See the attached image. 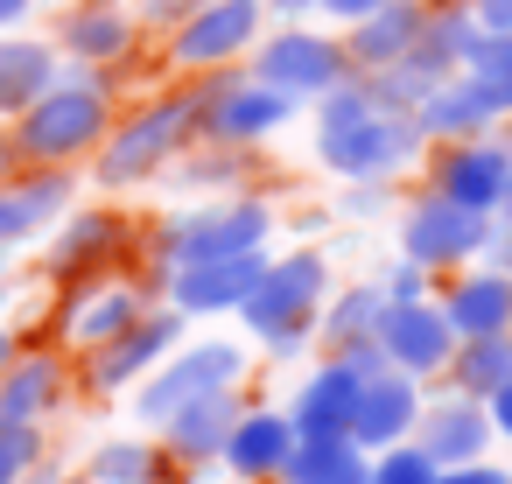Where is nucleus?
<instances>
[{
  "mask_svg": "<svg viewBox=\"0 0 512 484\" xmlns=\"http://www.w3.org/2000/svg\"><path fill=\"white\" fill-rule=\"evenodd\" d=\"M204 134V99L176 92V99H148L141 113H127V127H106V141L92 148V183L99 190H134L155 169H169L190 141Z\"/></svg>",
  "mask_w": 512,
  "mask_h": 484,
  "instance_id": "1",
  "label": "nucleus"
},
{
  "mask_svg": "<svg viewBox=\"0 0 512 484\" xmlns=\"http://www.w3.org/2000/svg\"><path fill=\"white\" fill-rule=\"evenodd\" d=\"M330 295V260L316 246L288 253V260H267V274L253 281V295L239 302V323L274 351V358H295L309 337H316V309Z\"/></svg>",
  "mask_w": 512,
  "mask_h": 484,
  "instance_id": "2",
  "label": "nucleus"
},
{
  "mask_svg": "<svg viewBox=\"0 0 512 484\" xmlns=\"http://www.w3.org/2000/svg\"><path fill=\"white\" fill-rule=\"evenodd\" d=\"M106 127H113L106 85L78 71V78H57L36 106L15 113V155H29V162H78V155H92L106 141Z\"/></svg>",
  "mask_w": 512,
  "mask_h": 484,
  "instance_id": "3",
  "label": "nucleus"
},
{
  "mask_svg": "<svg viewBox=\"0 0 512 484\" xmlns=\"http://www.w3.org/2000/svg\"><path fill=\"white\" fill-rule=\"evenodd\" d=\"M421 148V127L414 113H386V106H365V113H330L316 120V155L330 176L344 183H379V176H400Z\"/></svg>",
  "mask_w": 512,
  "mask_h": 484,
  "instance_id": "4",
  "label": "nucleus"
},
{
  "mask_svg": "<svg viewBox=\"0 0 512 484\" xmlns=\"http://www.w3.org/2000/svg\"><path fill=\"white\" fill-rule=\"evenodd\" d=\"M267 232H274V211H267L260 197H225V204H197V211L169 218L162 239H155V260H162V267L232 260V253L267 246Z\"/></svg>",
  "mask_w": 512,
  "mask_h": 484,
  "instance_id": "5",
  "label": "nucleus"
},
{
  "mask_svg": "<svg viewBox=\"0 0 512 484\" xmlns=\"http://www.w3.org/2000/svg\"><path fill=\"white\" fill-rule=\"evenodd\" d=\"M239 379H246V351L225 344V337H204V344H183L155 372L134 379V414L141 421H169L176 407H190L204 393H239Z\"/></svg>",
  "mask_w": 512,
  "mask_h": 484,
  "instance_id": "6",
  "label": "nucleus"
},
{
  "mask_svg": "<svg viewBox=\"0 0 512 484\" xmlns=\"http://www.w3.org/2000/svg\"><path fill=\"white\" fill-rule=\"evenodd\" d=\"M253 78L274 85V92L295 99V106H316L330 85L351 78V57H344V43H330V36L302 29V22H288L281 36L253 43Z\"/></svg>",
  "mask_w": 512,
  "mask_h": 484,
  "instance_id": "7",
  "label": "nucleus"
},
{
  "mask_svg": "<svg viewBox=\"0 0 512 484\" xmlns=\"http://www.w3.org/2000/svg\"><path fill=\"white\" fill-rule=\"evenodd\" d=\"M260 22H267V0H197V8L176 22V36H169V64L176 71L239 64L260 43Z\"/></svg>",
  "mask_w": 512,
  "mask_h": 484,
  "instance_id": "8",
  "label": "nucleus"
},
{
  "mask_svg": "<svg viewBox=\"0 0 512 484\" xmlns=\"http://www.w3.org/2000/svg\"><path fill=\"white\" fill-rule=\"evenodd\" d=\"M491 246V211H470V204H456V197H442V190H428L421 204H407V218H400V260H414V267H463L470 253H484Z\"/></svg>",
  "mask_w": 512,
  "mask_h": 484,
  "instance_id": "9",
  "label": "nucleus"
},
{
  "mask_svg": "<svg viewBox=\"0 0 512 484\" xmlns=\"http://www.w3.org/2000/svg\"><path fill=\"white\" fill-rule=\"evenodd\" d=\"M183 344V309L169 302V309H141L120 337H106V344H92L85 351V386L92 393H127L141 372H155L169 351Z\"/></svg>",
  "mask_w": 512,
  "mask_h": 484,
  "instance_id": "10",
  "label": "nucleus"
},
{
  "mask_svg": "<svg viewBox=\"0 0 512 484\" xmlns=\"http://www.w3.org/2000/svg\"><path fill=\"white\" fill-rule=\"evenodd\" d=\"M197 99H204V141H225V148L267 141L295 113V99H281L260 78H211V85H197Z\"/></svg>",
  "mask_w": 512,
  "mask_h": 484,
  "instance_id": "11",
  "label": "nucleus"
},
{
  "mask_svg": "<svg viewBox=\"0 0 512 484\" xmlns=\"http://www.w3.org/2000/svg\"><path fill=\"white\" fill-rule=\"evenodd\" d=\"M379 351H386V365H400V372H414V379H435L442 365H449V351H456V330H449V316H442V302H386V316H379Z\"/></svg>",
  "mask_w": 512,
  "mask_h": 484,
  "instance_id": "12",
  "label": "nucleus"
},
{
  "mask_svg": "<svg viewBox=\"0 0 512 484\" xmlns=\"http://www.w3.org/2000/svg\"><path fill=\"white\" fill-rule=\"evenodd\" d=\"M267 274V246L232 253V260H197V267H169V302L183 316H225L253 295V281Z\"/></svg>",
  "mask_w": 512,
  "mask_h": 484,
  "instance_id": "13",
  "label": "nucleus"
},
{
  "mask_svg": "<svg viewBox=\"0 0 512 484\" xmlns=\"http://www.w3.org/2000/svg\"><path fill=\"white\" fill-rule=\"evenodd\" d=\"M71 162H43V169H29V176H0V253H15L22 239H36L50 218H64L71 211Z\"/></svg>",
  "mask_w": 512,
  "mask_h": 484,
  "instance_id": "14",
  "label": "nucleus"
},
{
  "mask_svg": "<svg viewBox=\"0 0 512 484\" xmlns=\"http://www.w3.org/2000/svg\"><path fill=\"white\" fill-rule=\"evenodd\" d=\"M421 421V379L400 372V365H379L365 386H358V407H351V442L365 449H386V442H407Z\"/></svg>",
  "mask_w": 512,
  "mask_h": 484,
  "instance_id": "15",
  "label": "nucleus"
},
{
  "mask_svg": "<svg viewBox=\"0 0 512 484\" xmlns=\"http://www.w3.org/2000/svg\"><path fill=\"white\" fill-rule=\"evenodd\" d=\"M505 176H512V148L505 141H484V134L449 141L442 162H435V190L456 197V204H470V211H498Z\"/></svg>",
  "mask_w": 512,
  "mask_h": 484,
  "instance_id": "16",
  "label": "nucleus"
},
{
  "mask_svg": "<svg viewBox=\"0 0 512 484\" xmlns=\"http://www.w3.org/2000/svg\"><path fill=\"white\" fill-rule=\"evenodd\" d=\"M288 449H295V421H288V407H253V414L232 421L218 463H225L232 477H246V484H267V477H281Z\"/></svg>",
  "mask_w": 512,
  "mask_h": 484,
  "instance_id": "17",
  "label": "nucleus"
},
{
  "mask_svg": "<svg viewBox=\"0 0 512 484\" xmlns=\"http://www.w3.org/2000/svg\"><path fill=\"white\" fill-rule=\"evenodd\" d=\"M127 253V218L120 211H71V225L57 232V246H50V274L57 281H92L99 267H113Z\"/></svg>",
  "mask_w": 512,
  "mask_h": 484,
  "instance_id": "18",
  "label": "nucleus"
},
{
  "mask_svg": "<svg viewBox=\"0 0 512 484\" xmlns=\"http://www.w3.org/2000/svg\"><path fill=\"white\" fill-rule=\"evenodd\" d=\"M414 449H421V456H435L442 470H449V463L484 456V449H491V414H484V400H470V393H456V400H442V407H428V400H421Z\"/></svg>",
  "mask_w": 512,
  "mask_h": 484,
  "instance_id": "19",
  "label": "nucleus"
},
{
  "mask_svg": "<svg viewBox=\"0 0 512 484\" xmlns=\"http://www.w3.org/2000/svg\"><path fill=\"white\" fill-rule=\"evenodd\" d=\"M358 372L330 351L302 386H295V407H288V421H295V435H351V407H358Z\"/></svg>",
  "mask_w": 512,
  "mask_h": 484,
  "instance_id": "20",
  "label": "nucleus"
},
{
  "mask_svg": "<svg viewBox=\"0 0 512 484\" xmlns=\"http://www.w3.org/2000/svg\"><path fill=\"white\" fill-rule=\"evenodd\" d=\"M421 22H428L421 0H386V8H372V15H358V22H344V29H351V36H344L351 71L365 78V71L393 64V57H407V50L421 43Z\"/></svg>",
  "mask_w": 512,
  "mask_h": 484,
  "instance_id": "21",
  "label": "nucleus"
},
{
  "mask_svg": "<svg viewBox=\"0 0 512 484\" xmlns=\"http://www.w3.org/2000/svg\"><path fill=\"white\" fill-rule=\"evenodd\" d=\"M414 127H421L428 141H470V134L498 127V106L484 99V85H477L470 71H449V78L414 106Z\"/></svg>",
  "mask_w": 512,
  "mask_h": 484,
  "instance_id": "22",
  "label": "nucleus"
},
{
  "mask_svg": "<svg viewBox=\"0 0 512 484\" xmlns=\"http://www.w3.org/2000/svg\"><path fill=\"white\" fill-rule=\"evenodd\" d=\"M281 484H372V449L351 435H295Z\"/></svg>",
  "mask_w": 512,
  "mask_h": 484,
  "instance_id": "23",
  "label": "nucleus"
},
{
  "mask_svg": "<svg viewBox=\"0 0 512 484\" xmlns=\"http://www.w3.org/2000/svg\"><path fill=\"white\" fill-rule=\"evenodd\" d=\"M57 43L78 57V64H120L134 50V22L120 0H85V8H71L57 22Z\"/></svg>",
  "mask_w": 512,
  "mask_h": 484,
  "instance_id": "24",
  "label": "nucleus"
},
{
  "mask_svg": "<svg viewBox=\"0 0 512 484\" xmlns=\"http://www.w3.org/2000/svg\"><path fill=\"white\" fill-rule=\"evenodd\" d=\"M232 421H239V400H232V393H204V400L176 407V414H169V421H155V428H162L169 456H183V463H211V456L225 449Z\"/></svg>",
  "mask_w": 512,
  "mask_h": 484,
  "instance_id": "25",
  "label": "nucleus"
},
{
  "mask_svg": "<svg viewBox=\"0 0 512 484\" xmlns=\"http://www.w3.org/2000/svg\"><path fill=\"white\" fill-rule=\"evenodd\" d=\"M442 316H449L456 337L512 330V274H463L456 288H442Z\"/></svg>",
  "mask_w": 512,
  "mask_h": 484,
  "instance_id": "26",
  "label": "nucleus"
},
{
  "mask_svg": "<svg viewBox=\"0 0 512 484\" xmlns=\"http://www.w3.org/2000/svg\"><path fill=\"white\" fill-rule=\"evenodd\" d=\"M64 71H57V50L50 43H36V36H0V120H15L22 106H36L50 85H57Z\"/></svg>",
  "mask_w": 512,
  "mask_h": 484,
  "instance_id": "27",
  "label": "nucleus"
},
{
  "mask_svg": "<svg viewBox=\"0 0 512 484\" xmlns=\"http://www.w3.org/2000/svg\"><path fill=\"white\" fill-rule=\"evenodd\" d=\"M64 400V358L36 351V358H8L0 372V421H43Z\"/></svg>",
  "mask_w": 512,
  "mask_h": 484,
  "instance_id": "28",
  "label": "nucleus"
},
{
  "mask_svg": "<svg viewBox=\"0 0 512 484\" xmlns=\"http://www.w3.org/2000/svg\"><path fill=\"white\" fill-rule=\"evenodd\" d=\"M449 386L456 393H470V400H484L491 386H505L512 379V330H498V337H456V351H449Z\"/></svg>",
  "mask_w": 512,
  "mask_h": 484,
  "instance_id": "29",
  "label": "nucleus"
},
{
  "mask_svg": "<svg viewBox=\"0 0 512 484\" xmlns=\"http://www.w3.org/2000/svg\"><path fill=\"white\" fill-rule=\"evenodd\" d=\"M141 309H148V295H141L134 281H113V288H99L92 302H78V309L64 316V330H71V344H85V351H92V344L120 337V330L141 316Z\"/></svg>",
  "mask_w": 512,
  "mask_h": 484,
  "instance_id": "30",
  "label": "nucleus"
},
{
  "mask_svg": "<svg viewBox=\"0 0 512 484\" xmlns=\"http://www.w3.org/2000/svg\"><path fill=\"white\" fill-rule=\"evenodd\" d=\"M379 316H386V288H351V295H323L316 330H323V344L337 351V344H351V337H372Z\"/></svg>",
  "mask_w": 512,
  "mask_h": 484,
  "instance_id": "31",
  "label": "nucleus"
},
{
  "mask_svg": "<svg viewBox=\"0 0 512 484\" xmlns=\"http://www.w3.org/2000/svg\"><path fill=\"white\" fill-rule=\"evenodd\" d=\"M470 43H477V15H470V8H428V22H421V43H414V57H428L435 71H463Z\"/></svg>",
  "mask_w": 512,
  "mask_h": 484,
  "instance_id": "32",
  "label": "nucleus"
},
{
  "mask_svg": "<svg viewBox=\"0 0 512 484\" xmlns=\"http://www.w3.org/2000/svg\"><path fill=\"white\" fill-rule=\"evenodd\" d=\"M85 477H99V484H176V470L148 442H99Z\"/></svg>",
  "mask_w": 512,
  "mask_h": 484,
  "instance_id": "33",
  "label": "nucleus"
},
{
  "mask_svg": "<svg viewBox=\"0 0 512 484\" xmlns=\"http://www.w3.org/2000/svg\"><path fill=\"white\" fill-rule=\"evenodd\" d=\"M463 71L484 85V99L498 106V120H512V36H505V29H477Z\"/></svg>",
  "mask_w": 512,
  "mask_h": 484,
  "instance_id": "34",
  "label": "nucleus"
},
{
  "mask_svg": "<svg viewBox=\"0 0 512 484\" xmlns=\"http://www.w3.org/2000/svg\"><path fill=\"white\" fill-rule=\"evenodd\" d=\"M43 470V428L36 421H0V484H29Z\"/></svg>",
  "mask_w": 512,
  "mask_h": 484,
  "instance_id": "35",
  "label": "nucleus"
},
{
  "mask_svg": "<svg viewBox=\"0 0 512 484\" xmlns=\"http://www.w3.org/2000/svg\"><path fill=\"white\" fill-rule=\"evenodd\" d=\"M435 477H442V463H435V456H421V449H414V435H407V442L372 449V484H435Z\"/></svg>",
  "mask_w": 512,
  "mask_h": 484,
  "instance_id": "36",
  "label": "nucleus"
},
{
  "mask_svg": "<svg viewBox=\"0 0 512 484\" xmlns=\"http://www.w3.org/2000/svg\"><path fill=\"white\" fill-rule=\"evenodd\" d=\"M379 288H386V302H421V295H428V267L400 260V267H393V274H386Z\"/></svg>",
  "mask_w": 512,
  "mask_h": 484,
  "instance_id": "37",
  "label": "nucleus"
},
{
  "mask_svg": "<svg viewBox=\"0 0 512 484\" xmlns=\"http://www.w3.org/2000/svg\"><path fill=\"white\" fill-rule=\"evenodd\" d=\"M435 484H505V470H498V463H484V456H470V463H449Z\"/></svg>",
  "mask_w": 512,
  "mask_h": 484,
  "instance_id": "38",
  "label": "nucleus"
},
{
  "mask_svg": "<svg viewBox=\"0 0 512 484\" xmlns=\"http://www.w3.org/2000/svg\"><path fill=\"white\" fill-rule=\"evenodd\" d=\"M484 414H491V435H505V442H512V379L484 393Z\"/></svg>",
  "mask_w": 512,
  "mask_h": 484,
  "instance_id": "39",
  "label": "nucleus"
},
{
  "mask_svg": "<svg viewBox=\"0 0 512 484\" xmlns=\"http://www.w3.org/2000/svg\"><path fill=\"white\" fill-rule=\"evenodd\" d=\"M470 15H477V29H505L512 36V0H470Z\"/></svg>",
  "mask_w": 512,
  "mask_h": 484,
  "instance_id": "40",
  "label": "nucleus"
},
{
  "mask_svg": "<svg viewBox=\"0 0 512 484\" xmlns=\"http://www.w3.org/2000/svg\"><path fill=\"white\" fill-rule=\"evenodd\" d=\"M372 8H386V0H323V15H337V22H358Z\"/></svg>",
  "mask_w": 512,
  "mask_h": 484,
  "instance_id": "41",
  "label": "nucleus"
},
{
  "mask_svg": "<svg viewBox=\"0 0 512 484\" xmlns=\"http://www.w3.org/2000/svg\"><path fill=\"white\" fill-rule=\"evenodd\" d=\"M267 15H281V22H302V15H323V0H267Z\"/></svg>",
  "mask_w": 512,
  "mask_h": 484,
  "instance_id": "42",
  "label": "nucleus"
},
{
  "mask_svg": "<svg viewBox=\"0 0 512 484\" xmlns=\"http://www.w3.org/2000/svg\"><path fill=\"white\" fill-rule=\"evenodd\" d=\"M29 8H36V0H0V36H8V29H15Z\"/></svg>",
  "mask_w": 512,
  "mask_h": 484,
  "instance_id": "43",
  "label": "nucleus"
},
{
  "mask_svg": "<svg viewBox=\"0 0 512 484\" xmlns=\"http://www.w3.org/2000/svg\"><path fill=\"white\" fill-rule=\"evenodd\" d=\"M15 169V134H0V176Z\"/></svg>",
  "mask_w": 512,
  "mask_h": 484,
  "instance_id": "44",
  "label": "nucleus"
},
{
  "mask_svg": "<svg viewBox=\"0 0 512 484\" xmlns=\"http://www.w3.org/2000/svg\"><path fill=\"white\" fill-rule=\"evenodd\" d=\"M491 218H505V225H512V176H505V197H498V211H491Z\"/></svg>",
  "mask_w": 512,
  "mask_h": 484,
  "instance_id": "45",
  "label": "nucleus"
},
{
  "mask_svg": "<svg viewBox=\"0 0 512 484\" xmlns=\"http://www.w3.org/2000/svg\"><path fill=\"white\" fill-rule=\"evenodd\" d=\"M8 358H15V330H0V372H8Z\"/></svg>",
  "mask_w": 512,
  "mask_h": 484,
  "instance_id": "46",
  "label": "nucleus"
},
{
  "mask_svg": "<svg viewBox=\"0 0 512 484\" xmlns=\"http://www.w3.org/2000/svg\"><path fill=\"white\" fill-rule=\"evenodd\" d=\"M50 484H99V477H50Z\"/></svg>",
  "mask_w": 512,
  "mask_h": 484,
  "instance_id": "47",
  "label": "nucleus"
},
{
  "mask_svg": "<svg viewBox=\"0 0 512 484\" xmlns=\"http://www.w3.org/2000/svg\"><path fill=\"white\" fill-rule=\"evenodd\" d=\"M29 484H50V477H43V470H36V477H29Z\"/></svg>",
  "mask_w": 512,
  "mask_h": 484,
  "instance_id": "48",
  "label": "nucleus"
},
{
  "mask_svg": "<svg viewBox=\"0 0 512 484\" xmlns=\"http://www.w3.org/2000/svg\"><path fill=\"white\" fill-rule=\"evenodd\" d=\"M505 274H512V246H505Z\"/></svg>",
  "mask_w": 512,
  "mask_h": 484,
  "instance_id": "49",
  "label": "nucleus"
},
{
  "mask_svg": "<svg viewBox=\"0 0 512 484\" xmlns=\"http://www.w3.org/2000/svg\"><path fill=\"white\" fill-rule=\"evenodd\" d=\"M505 484H512V477H505Z\"/></svg>",
  "mask_w": 512,
  "mask_h": 484,
  "instance_id": "50",
  "label": "nucleus"
}]
</instances>
